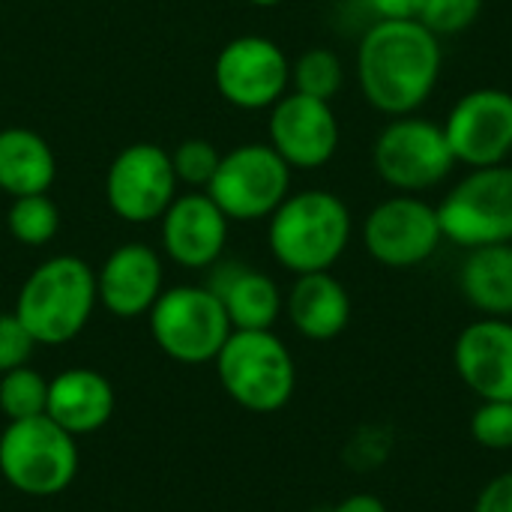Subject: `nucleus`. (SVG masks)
Masks as SVG:
<instances>
[{"mask_svg": "<svg viewBox=\"0 0 512 512\" xmlns=\"http://www.w3.org/2000/svg\"><path fill=\"white\" fill-rule=\"evenodd\" d=\"M354 69L366 105L378 114H420L438 90L444 48L420 21H372L360 36Z\"/></svg>", "mask_w": 512, "mask_h": 512, "instance_id": "nucleus-1", "label": "nucleus"}, {"mask_svg": "<svg viewBox=\"0 0 512 512\" xmlns=\"http://www.w3.org/2000/svg\"><path fill=\"white\" fill-rule=\"evenodd\" d=\"M354 234L351 207L330 189L291 192L267 219V246L294 276L333 270Z\"/></svg>", "mask_w": 512, "mask_h": 512, "instance_id": "nucleus-2", "label": "nucleus"}, {"mask_svg": "<svg viewBox=\"0 0 512 512\" xmlns=\"http://www.w3.org/2000/svg\"><path fill=\"white\" fill-rule=\"evenodd\" d=\"M96 303L93 267L78 255H54L24 279L12 312L36 345H66L90 324Z\"/></svg>", "mask_w": 512, "mask_h": 512, "instance_id": "nucleus-3", "label": "nucleus"}, {"mask_svg": "<svg viewBox=\"0 0 512 512\" xmlns=\"http://www.w3.org/2000/svg\"><path fill=\"white\" fill-rule=\"evenodd\" d=\"M213 363L231 402L252 414L282 411L294 396L297 366L273 330H234Z\"/></svg>", "mask_w": 512, "mask_h": 512, "instance_id": "nucleus-4", "label": "nucleus"}, {"mask_svg": "<svg viewBox=\"0 0 512 512\" xmlns=\"http://www.w3.org/2000/svg\"><path fill=\"white\" fill-rule=\"evenodd\" d=\"M0 474L27 498H54L78 474V444L48 414L12 420L0 435Z\"/></svg>", "mask_w": 512, "mask_h": 512, "instance_id": "nucleus-5", "label": "nucleus"}, {"mask_svg": "<svg viewBox=\"0 0 512 512\" xmlns=\"http://www.w3.org/2000/svg\"><path fill=\"white\" fill-rule=\"evenodd\" d=\"M456 165L444 126L423 114L390 117L372 144V168L393 192H432L453 177Z\"/></svg>", "mask_w": 512, "mask_h": 512, "instance_id": "nucleus-6", "label": "nucleus"}, {"mask_svg": "<svg viewBox=\"0 0 512 512\" xmlns=\"http://www.w3.org/2000/svg\"><path fill=\"white\" fill-rule=\"evenodd\" d=\"M435 207L444 240L465 252L512 243V165L468 168Z\"/></svg>", "mask_w": 512, "mask_h": 512, "instance_id": "nucleus-7", "label": "nucleus"}, {"mask_svg": "<svg viewBox=\"0 0 512 512\" xmlns=\"http://www.w3.org/2000/svg\"><path fill=\"white\" fill-rule=\"evenodd\" d=\"M159 351L177 363H213L234 333L222 300L207 285H174L147 312Z\"/></svg>", "mask_w": 512, "mask_h": 512, "instance_id": "nucleus-8", "label": "nucleus"}, {"mask_svg": "<svg viewBox=\"0 0 512 512\" xmlns=\"http://www.w3.org/2000/svg\"><path fill=\"white\" fill-rule=\"evenodd\" d=\"M231 222H261L291 195V165L261 141L222 153L204 189Z\"/></svg>", "mask_w": 512, "mask_h": 512, "instance_id": "nucleus-9", "label": "nucleus"}, {"mask_svg": "<svg viewBox=\"0 0 512 512\" xmlns=\"http://www.w3.org/2000/svg\"><path fill=\"white\" fill-rule=\"evenodd\" d=\"M360 240L369 258L390 270H411L426 264L444 243L438 207L423 195L393 192L378 201L363 225Z\"/></svg>", "mask_w": 512, "mask_h": 512, "instance_id": "nucleus-10", "label": "nucleus"}, {"mask_svg": "<svg viewBox=\"0 0 512 512\" xmlns=\"http://www.w3.org/2000/svg\"><path fill=\"white\" fill-rule=\"evenodd\" d=\"M219 96L240 111H270L291 87V60L279 42L246 33L222 45L213 63Z\"/></svg>", "mask_w": 512, "mask_h": 512, "instance_id": "nucleus-11", "label": "nucleus"}, {"mask_svg": "<svg viewBox=\"0 0 512 512\" xmlns=\"http://www.w3.org/2000/svg\"><path fill=\"white\" fill-rule=\"evenodd\" d=\"M177 198V174L171 153L153 141L123 147L105 174V201L111 213L129 225L159 222Z\"/></svg>", "mask_w": 512, "mask_h": 512, "instance_id": "nucleus-12", "label": "nucleus"}, {"mask_svg": "<svg viewBox=\"0 0 512 512\" xmlns=\"http://www.w3.org/2000/svg\"><path fill=\"white\" fill-rule=\"evenodd\" d=\"M441 126L459 165H504L512 156V93L504 87L468 90Z\"/></svg>", "mask_w": 512, "mask_h": 512, "instance_id": "nucleus-13", "label": "nucleus"}, {"mask_svg": "<svg viewBox=\"0 0 512 512\" xmlns=\"http://www.w3.org/2000/svg\"><path fill=\"white\" fill-rule=\"evenodd\" d=\"M270 147L291 165V171H315L324 168L342 141L339 117L333 102L312 99L303 93H285L267 120Z\"/></svg>", "mask_w": 512, "mask_h": 512, "instance_id": "nucleus-14", "label": "nucleus"}, {"mask_svg": "<svg viewBox=\"0 0 512 512\" xmlns=\"http://www.w3.org/2000/svg\"><path fill=\"white\" fill-rule=\"evenodd\" d=\"M228 225L231 219L207 192L177 195L159 219L162 252L186 270H207L225 255Z\"/></svg>", "mask_w": 512, "mask_h": 512, "instance_id": "nucleus-15", "label": "nucleus"}, {"mask_svg": "<svg viewBox=\"0 0 512 512\" xmlns=\"http://www.w3.org/2000/svg\"><path fill=\"white\" fill-rule=\"evenodd\" d=\"M459 381L480 402L512 399V318H477L453 345Z\"/></svg>", "mask_w": 512, "mask_h": 512, "instance_id": "nucleus-16", "label": "nucleus"}, {"mask_svg": "<svg viewBox=\"0 0 512 512\" xmlns=\"http://www.w3.org/2000/svg\"><path fill=\"white\" fill-rule=\"evenodd\" d=\"M165 279L162 255L144 243L117 246L96 273V297L114 318H141L153 309Z\"/></svg>", "mask_w": 512, "mask_h": 512, "instance_id": "nucleus-17", "label": "nucleus"}, {"mask_svg": "<svg viewBox=\"0 0 512 512\" xmlns=\"http://www.w3.org/2000/svg\"><path fill=\"white\" fill-rule=\"evenodd\" d=\"M207 270V288L222 300L234 330H273L285 312V297L267 273L222 258Z\"/></svg>", "mask_w": 512, "mask_h": 512, "instance_id": "nucleus-18", "label": "nucleus"}, {"mask_svg": "<svg viewBox=\"0 0 512 512\" xmlns=\"http://www.w3.org/2000/svg\"><path fill=\"white\" fill-rule=\"evenodd\" d=\"M285 315L303 339L330 342L351 324V294L330 270L303 273L285 297Z\"/></svg>", "mask_w": 512, "mask_h": 512, "instance_id": "nucleus-19", "label": "nucleus"}, {"mask_svg": "<svg viewBox=\"0 0 512 512\" xmlns=\"http://www.w3.org/2000/svg\"><path fill=\"white\" fill-rule=\"evenodd\" d=\"M117 396L111 381L96 369H66L48 381V408L45 414L63 426L69 435L99 432L114 414Z\"/></svg>", "mask_w": 512, "mask_h": 512, "instance_id": "nucleus-20", "label": "nucleus"}, {"mask_svg": "<svg viewBox=\"0 0 512 512\" xmlns=\"http://www.w3.org/2000/svg\"><path fill=\"white\" fill-rule=\"evenodd\" d=\"M57 177L51 144L24 126L0 129V192L9 198L42 195Z\"/></svg>", "mask_w": 512, "mask_h": 512, "instance_id": "nucleus-21", "label": "nucleus"}, {"mask_svg": "<svg viewBox=\"0 0 512 512\" xmlns=\"http://www.w3.org/2000/svg\"><path fill=\"white\" fill-rule=\"evenodd\" d=\"M459 291L483 318H512V243L468 249Z\"/></svg>", "mask_w": 512, "mask_h": 512, "instance_id": "nucleus-22", "label": "nucleus"}, {"mask_svg": "<svg viewBox=\"0 0 512 512\" xmlns=\"http://www.w3.org/2000/svg\"><path fill=\"white\" fill-rule=\"evenodd\" d=\"M291 87H294V93L333 102L345 87V63H342V57L333 48H324V45L306 48L291 63Z\"/></svg>", "mask_w": 512, "mask_h": 512, "instance_id": "nucleus-23", "label": "nucleus"}, {"mask_svg": "<svg viewBox=\"0 0 512 512\" xmlns=\"http://www.w3.org/2000/svg\"><path fill=\"white\" fill-rule=\"evenodd\" d=\"M6 228L12 234V240H18L21 246H45L57 237L60 231V210L57 204L48 198V192L42 195H24V198H12L9 213H6Z\"/></svg>", "mask_w": 512, "mask_h": 512, "instance_id": "nucleus-24", "label": "nucleus"}, {"mask_svg": "<svg viewBox=\"0 0 512 512\" xmlns=\"http://www.w3.org/2000/svg\"><path fill=\"white\" fill-rule=\"evenodd\" d=\"M45 408H48V381L36 369L18 366L0 375V411L9 423L42 417Z\"/></svg>", "mask_w": 512, "mask_h": 512, "instance_id": "nucleus-25", "label": "nucleus"}, {"mask_svg": "<svg viewBox=\"0 0 512 512\" xmlns=\"http://www.w3.org/2000/svg\"><path fill=\"white\" fill-rule=\"evenodd\" d=\"M219 159H222V153L207 138H186L171 153V165H174L177 183H186V186L201 189V192L213 180V174L219 168Z\"/></svg>", "mask_w": 512, "mask_h": 512, "instance_id": "nucleus-26", "label": "nucleus"}, {"mask_svg": "<svg viewBox=\"0 0 512 512\" xmlns=\"http://www.w3.org/2000/svg\"><path fill=\"white\" fill-rule=\"evenodd\" d=\"M471 435L483 450H512V399L480 402V408L471 417Z\"/></svg>", "mask_w": 512, "mask_h": 512, "instance_id": "nucleus-27", "label": "nucleus"}, {"mask_svg": "<svg viewBox=\"0 0 512 512\" xmlns=\"http://www.w3.org/2000/svg\"><path fill=\"white\" fill-rule=\"evenodd\" d=\"M483 12V0H426L420 24H426L438 39L465 33Z\"/></svg>", "mask_w": 512, "mask_h": 512, "instance_id": "nucleus-28", "label": "nucleus"}, {"mask_svg": "<svg viewBox=\"0 0 512 512\" xmlns=\"http://www.w3.org/2000/svg\"><path fill=\"white\" fill-rule=\"evenodd\" d=\"M36 351V339L18 321L15 312H0V375L27 366Z\"/></svg>", "mask_w": 512, "mask_h": 512, "instance_id": "nucleus-29", "label": "nucleus"}, {"mask_svg": "<svg viewBox=\"0 0 512 512\" xmlns=\"http://www.w3.org/2000/svg\"><path fill=\"white\" fill-rule=\"evenodd\" d=\"M474 512H512V471L498 474L477 495Z\"/></svg>", "mask_w": 512, "mask_h": 512, "instance_id": "nucleus-30", "label": "nucleus"}, {"mask_svg": "<svg viewBox=\"0 0 512 512\" xmlns=\"http://www.w3.org/2000/svg\"><path fill=\"white\" fill-rule=\"evenodd\" d=\"M426 0H366L375 21H420Z\"/></svg>", "mask_w": 512, "mask_h": 512, "instance_id": "nucleus-31", "label": "nucleus"}, {"mask_svg": "<svg viewBox=\"0 0 512 512\" xmlns=\"http://www.w3.org/2000/svg\"><path fill=\"white\" fill-rule=\"evenodd\" d=\"M330 512H387V507L375 495H351V498L339 501Z\"/></svg>", "mask_w": 512, "mask_h": 512, "instance_id": "nucleus-32", "label": "nucleus"}, {"mask_svg": "<svg viewBox=\"0 0 512 512\" xmlns=\"http://www.w3.org/2000/svg\"><path fill=\"white\" fill-rule=\"evenodd\" d=\"M246 3H252L258 9H273V6H282L285 0H246Z\"/></svg>", "mask_w": 512, "mask_h": 512, "instance_id": "nucleus-33", "label": "nucleus"}]
</instances>
